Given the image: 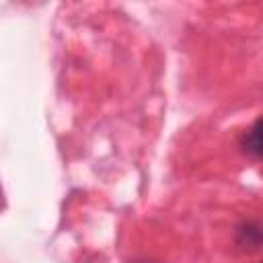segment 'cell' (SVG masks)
Listing matches in <instances>:
<instances>
[{"instance_id":"1","label":"cell","mask_w":263,"mask_h":263,"mask_svg":"<svg viewBox=\"0 0 263 263\" xmlns=\"http://www.w3.org/2000/svg\"><path fill=\"white\" fill-rule=\"evenodd\" d=\"M259 127H261V121L257 119V121L253 123V127H249V129L245 132V136H242V140H240L242 150H245L249 156H253V158H259V156H261V132H259Z\"/></svg>"},{"instance_id":"2","label":"cell","mask_w":263,"mask_h":263,"mask_svg":"<svg viewBox=\"0 0 263 263\" xmlns=\"http://www.w3.org/2000/svg\"><path fill=\"white\" fill-rule=\"evenodd\" d=\"M236 240L242 249L251 247V249H257L261 245V230H259V224L257 222H245L238 232H236Z\"/></svg>"}]
</instances>
